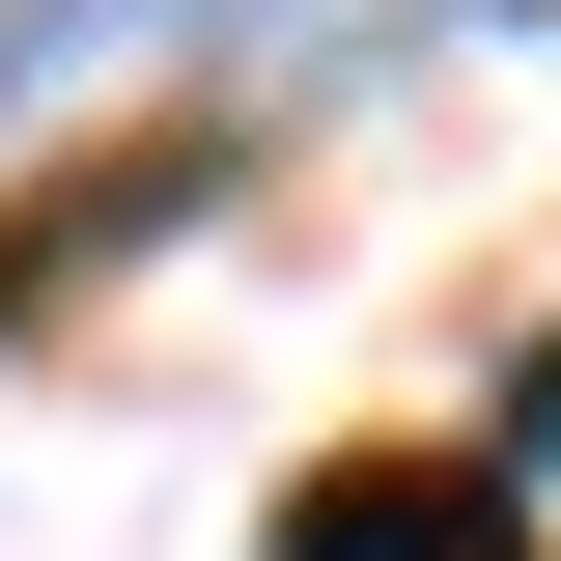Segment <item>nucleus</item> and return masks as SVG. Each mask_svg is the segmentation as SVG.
<instances>
[{
    "label": "nucleus",
    "mask_w": 561,
    "mask_h": 561,
    "mask_svg": "<svg viewBox=\"0 0 561 561\" xmlns=\"http://www.w3.org/2000/svg\"><path fill=\"white\" fill-rule=\"evenodd\" d=\"M253 561H534V478L505 449H337V478H280Z\"/></svg>",
    "instance_id": "nucleus-2"
},
{
    "label": "nucleus",
    "mask_w": 561,
    "mask_h": 561,
    "mask_svg": "<svg viewBox=\"0 0 561 561\" xmlns=\"http://www.w3.org/2000/svg\"><path fill=\"white\" fill-rule=\"evenodd\" d=\"M225 197V113H169V140H84V169H28L0 197V337H57L113 253H169V225Z\"/></svg>",
    "instance_id": "nucleus-1"
},
{
    "label": "nucleus",
    "mask_w": 561,
    "mask_h": 561,
    "mask_svg": "<svg viewBox=\"0 0 561 561\" xmlns=\"http://www.w3.org/2000/svg\"><path fill=\"white\" fill-rule=\"evenodd\" d=\"M197 28H253V0H0V113L28 84H113V57H197Z\"/></svg>",
    "instance_id": "nucleus-3"
}]
</instances>
